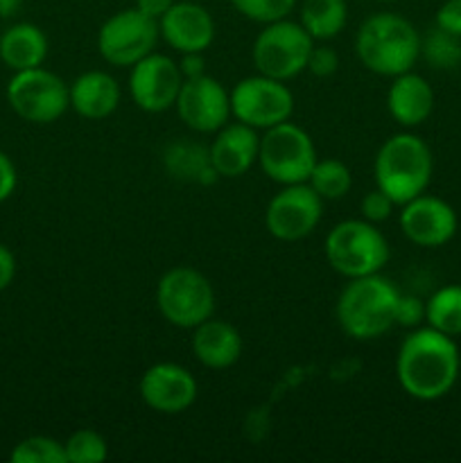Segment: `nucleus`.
<instances>
[{"mask_svg":"<svg viewBox=\"0 0 461 463\" xmlns=\"http://www.w3.org/2000/svg\"><path fill=\"white\" fill-rule=\"evenodd\" d=\"M461 375V351L455 337L438 330L414 328L396 355V378L414 401L432 402L447 396Z\"/></svg>","mask_w":461,"mask_h":463,"instance_id":"obj_1","label":"nucleus"},{"mask_svg":"<svg viewBox=\"0 0 461 463\" xmlns=\"http://www.w3.org/2000/svg\"><path fill=\"white\" fill-rule=\"evenodd\" d=\"M355 54L362 66L375 75H402L420 59V34L414 23L400 14H371L355 34Z\"/></svg>","mask_w":461,"mask_h":463,"instance_id":"obj_2","label":"nucleus"},{"mask_svg":"<svg viewBox=\"0 0 461 463\" xmlns=\"http://www.w3.org/2000/svg\"><path fill=\"white\" fill-rule=\"evenodd\" d=\"M398 298V288L382 274L348 279L334 306L339 328L357 342L382 337L396 326Z\"/></svg>","mask_w":461,"mask_h":463,"instance_id":"obj_3","label":"nucleus"},{"mask_svg":"<svg viewBox=\"0 0 461 463\" xmlns=\"http://www.w3.org/2000/svg\"><path fill=\"white\" fill-rule=\"evenodd\" d=\"M434 158L420 136L402 131L380 145L373 161L375 188L391 197L396 206L419 197L432 181Z\"/></svg>","mask_w":461,"mask_h":463,"instance_id":"obj_4","label":"nucleus"},{"mask_svg":"<svg viewBox=\"0 0 461 463\" xmlns=\"http://www.w3.org/2000/svg\"><path fill=\"white\" fill-rule=\"evenodd\" d=\"M389 258V240L366 220H343L325 235V260L343 279L382 274Z\"/></svg>","mask_w":461,"mask_h":463,"instance_id":"obj_5","label":"nucleus"},{"mask_svg":"<svg viewBox=\"0 0 461 463\" xmlns=\"http://www.w3.org/2000/svg\"><path fill=\"white\" fill-rule=\"evenodd\" d=\"M316 158L315 140L296 122L285 120L260 136L258 165L274 184H307Z\"/></svg>","mask_w":461,"mask_h":463,"instance_id":"obj_6","label":"nucleus"},{"mask_svg":"<svg viewBox=\"0 0 461 463\" xmlns=\"http://www.w3.org/2000/svg\"><path fill=\"white\" fill-rule=\"evenodd\" d=\"M156 307L167 324L193 330L215 315V289L202 271L172 267L158 279Z\"/></svg>","mask_w":461,"mask_h":463,"instance_id":"obj_7","label":"nucleus"},{"mask_svg":"<svg viewBox=\"0 0 461 463\" xmlns=\"http://www.w3.org/2000/svg\"><path fill=\"white\" fill-rule=\"evenodd\" d=\"M312 45H315V39L298 21L280 18V21L267 23L253 41V66L260 75L289 81L307 68Z\"/></svg>","mask_w":461,"mask_h":463,"instance_id":"obj_8","label":"nucleus"},{"mask_svg":"<svg viewBox=\"0 0 461 463\" xmlns=\"http://www.w3.org/2000/svg\"><path fill=\"white\" fill-rule=\"evenodd\" d=\"M7 102L18 118L32 125L57 122L71 107L68 84L43 66L18 71L7 84Z\"/></svg>","mask_w":461,"mask_h":463,"instance_id":"obj_9","label":"nucleus"},{"mask_svg":"<svg viewBox=\"0 0 461 463\" xmlns=\"http://www.w3.org/2000/svg\"><path fill=\"white\" fill-rule=\"evenodd\" d=\"M161 30L158 21L145 16L140 9H122L102 23L98 32V52L108 66L131 68L154 52Z\"/></svg>","mask_w":461,"mask_h":463,"instance_id":"obj_10","label":"nucleus"},{"mask_svg":"<svg viewBox=\"0 0 461 463\" xmlns=\"http://www.w3.org/2000/svg\"><path fill=\"white\" fill-rule=\"evenodd\" d=\"M294 113V95L285 81L256 72L244 77L230 90V116L253 129H269L289 120Z\"/></svg>","mask_w":461,"mask_h":463,"instance_id":"obj_11","label":"nucleus"},{"mask_svg":"<svg viewBox=\"0 0 461 463\" xmlns=\"http://www.w3.org/2000/svg\"><path fill=\"white\" fill-rule=\"evenodd\" d=\"M324 217V199L310 184L283 185L267 203L265 226L280 242H298L315 233Z\"/></svg>","mask_w":461,"mask_h":463,"instance_id":"obj_12","label":"nucleus"},{"mask_svg":"<svg viewBox=\"0 0 461 463\" xmlns=\"http://www.w3.org/2000/svg\"><path fill=\"white\" fill-rule=\"evenodd\" d=\"M129 71V95L140 111L163 113L174 107L183 86L179 61L154 50Z\"/></svg>","mask_w":461,"mask_h":463,"instance_id":"obj_13","label":"nucleus"},{"mask_svg":"<svg viewBox=\"0 0 461 463\" xmlns=\"http://www.w3.org/2000/svg\"><path fill=\"white\" fill-rule=\"evenodd\" d=\"M179 120L194 134H215L230 120V93L211 75L183 80L174 104Z\"/></svg>","mask_w":461,"mask_h":463,"instance_id":"obj_14","label":"nucleus"},{"mask_svg":"<svg viewBox=\"0 0 461 463\" xmlns=\"http://www.w3.org/2000/svg\"><path fill=\"white\" fill-rule=\"evenodd\" d=\"M402 235L411 244L423 249H437L450 242L456 233V213L455 208L441 197L434 194H419L402 203L400 217H398Z\"/></svg>","mask_w":461,"mask_h":463,"instance_id":"obj_15","label":"nucleus"},{"mask_svg":"<svg viewBox=\"0 0 461 463\" xmlns=\"http://www.w3.org/2000/svg\"><path fill=\"white\" fill-rule=\"evenodd\" d=\"M140 398L158 414H183L197 401V380L185 366L174 362H158L143 373L138 384Z\"/></svg>","mask_w":461,"mask_h":463,"instance_id":"obj_16","label":"nucleus"},{"mask_svg":"<svg viewBox=\"0 0 461 463\" xmlns=\"http://www.w3.org/2000/svg\"><path fill=\"white\" fill-rule=\"evenodd\" d=\"M158 30L174 52H206L215 41V18L194 0H176L158 21Z\"/></svg>","mask_w":461,"mask_h":463,"instance_id":"obj_17","label":"nucleus"},{"mask_svg":"<svg viewBox=\"0 0 461 463\" xmlns=\"http://www.w3.org/2000/svg\"><path fill=\"white\" fill-rule=\"evenodd\" d=\"M258 149H260L258 129L233 120L215 131V138L208 147V156L221 179H238L256 165Z\"/></svg>","mask_w":461,"mask_h":463,"instance_id":"obj_18","label":"nucleus"},{"mask_svg":"<svg viewBox=\"0 0 461 463\" xmlns=\"http://www.w3.org/2000/svg\"><path fill=\"white\" fill-rule=\"evenodd\" d=\"M391 86L387 90V111L400 127H419L432 116L434 90L423 75L407 71L402 75L391 77Z\"/></svg>","mask_w":461,"mask_h":463,"instance_id":"obj_19","label":"nucleus"},{"mask_svg":"<svg viewBox=\"0 0 461 463\" xmlns=\"http://www.w3.org/2000/svg\"><path fill=\"white\" fill-rule=\"evenodd\" d=\"M190 346H193L199 364L212 371H224L238 364L240 355H242V335L229 321L211 317L197 328H193Z\"/></svg>","mask_w":461,"mask_h":463,"instance_id":"obj_20","label":"nucleus"},{"mask_svg":"<svg viewBox=\"0 0 461 463\" xmlns=\"http://www.w3.org/2000/svg\"><path fill=\"white\" fill-rule=\"evenodd\" d=\"M71 109L84 120H104L118 109L122 98L120 84L111 72L86 71L68 86Z\"/></svg>","mask_w":461,"mask_h":463,"instance_id":"obj_21","label":"nucleus"},{"mask_svg":"<svg viewBox=\"0 0 461 463\" xmlns=\"http://www.w3.org/2000/svg\"><path fill=\"white\" fill-rule=\"evenodd\" d=\"M48 57V36L34 23H16L0 36V59L14 72L43 66Z\"/></svg>","mask_w":461,"mask_h":463,"instance_id":"obj_22","label":"nucleus"},{"mask_svg":"<svg viewBox=\"0 0 461 463\" xmlns=\"http://www.w3.org/2000/svg\"><path fill=\"white\" fill-rule=\"evenodd\" d=\"M298 23L315 41H330L343 32L348 23L346 0H303Z\"/></svg>","mask_w":461,"mask_h":463,"instance_id":"obj_23","label":"nucleus"},{"mask_svg":"<svg viewBox=\"0 0 461 463\" xmlns=\"http://www.w3.org/2000/svg\"><path fill=\"white\" fill-rule=\"evenodd\" d=\"M163 161H165V170L176 179L199 181V184H211V181L220 179L215 167L211 165L208 149H203L202 145L188 143V140L172 143L163 154Z\"/></svg>","mask_w":461,"mask_h":463,"instance_id":"obj_24","label":"nucleus"},{"mask_svg":"<svg viewBox=\"0 0 461 463\" xmlns=\"http://www.w3.org/2000/svg\"><path fill=\"white\" fill-rule=\"evenodd\" d=\"M425 324L450 337L461 335V285H446L425 301Z\"/></svg>","mask_w":461,"mask_h":463,"instance_id":"obj_25","label":"nucleus"},{"mask_svg":"<svg viewBox=\"0 0 461 463\" xmlns=\"http://www.w3.org/2000/svg\"><path fill=\"white\" fill-rule=\"evenodd\" d=\"M307 184L324 202L325 199H342L351 193L353 175L346 163L337 161V158H316Z\"/></svg>","mask_w":461,"mask_h":463,"instance_id":"obj_26","label":"nucleus"},{"mask_svg":"<svg viewBox=\"0 0 461 463\" xmlns=\"http://www.w3.org/2000/svg\"><path fill=\"white\" fill-rule=\"evenodd\" d=\"M420 57L437 71H452L461 66V39L441 27H434L420 36Z\"/></svg>","mask_w":461,"mask_h":463,"instance_id":"obj_27","label":"nucleus"},{"mask_svg":"<svg viewBox=\"0 0 461 463\" xmlns=\"http://www.w3.org/2000/svg\"><path fill=\"white\" fill-rule=\"evenodd\" d=\"M66 459L71 463H99L108 457V443L95 430H77L63 443Z\"/></svg>","mask_w":461,"mask_h":463,"instance_id":"obj_28","label":"nucleus"},{"mask_svg":"<svg viewBox=\"0 0 461 463\" xmlns=\"http://www.w3.org/2000/svg\"><path fill=\"white\" fill-rule=\"evenodd\" d=\"M14 463H66V448L57 439L27 437L18 443L9 457Z\"/></svg>","mask_w":461,"mask_h":463,"instance_id":"obj_29","label":"nucleus"},{"mask_svg":"<svg viewBox=\"0 0 461 463\" xmlns=\"http://www.w3.org/2000/svg\"><path fill=\"white\" fill-rule=\"evenodd\" d=\"M229 3L240 16L267 25V23L280 21V18H289V14L296 9L298 0H229Z\"/></svg>","mask_w":461,"mask_h":463,"instance_id":"obj_30","label":"nucleus"},{"mask_svg":"<svg viewBox=\"0 0 461 463\" xmlns=\"http://www.w3.org/2000/svg\"><path fill=\"white\" fill-rule=\"evenodd\" d=\"M360 208H362V220L371 222V224H382V222H387L389 217H391L396 203L391 202L389 194H384L382 190L375 188L362 197Z\"/></svg>","mask_w":461,"mask_h":463,"instance_id":"obj_31","label":"nucleus"},{"mask_svg":"<svg viewBox=\"0 0 461 463\" xmlns=\"http://www.w3.org/2000/svg\"><path fill=\"white\" fill-rule=\"evenodd\" d=\"M307 72H312L315 77H333L339 71V54L337 50L330 48V45H312L310 57H307Z\"/></svg>","mask_w":461,"mask_h":463,"instance_id":"obj_32","label":"nucleus"},{"mask_svg":"<svg viewBox=\"0 0 461 463\" xmlns=\"http://www.w3.org/2000/svg\"><path fill=\"white\" fill-rule=\"evenodd\" d=\"M425 321V301H420L414 294H400L396 307V326L402 328H419Z\"/></svg>","mask_w":461,"mask_h":463,"instance_id":"obj_33","label":"nucleus"},{"mask_svg":"<svg viewBox=\"0 0 461 463\" xmlns=\"http://www.w3.org/2000/svg\"><path fill=\"white\" fill-rule=\"evenodd\" d=\"M437 27L461 39V0H446L437 12Z\"/></svg>","mask_w":461,"mask_h":463,"instance_id":"obj_34","label":"nucleus"},{"mask_svg":"<svg viewBox=\"0 0 461 463\" xmlns=\"http://www.w3.org/2000/svg\"><path fill=\"white\" fill-rule=\"evenodd\" d=\"M16 167H14L12 158L5 152H0V202L12 197V193L16 190Z\"/></svg>","mask_w":461,"mask_h":463,"instance_id":"obj_35","label":"nucleus"},{"mask_svg":"<svg viewBox=\"0 0 461 463\" xmlns=\"http://www.w3.org/2000/svg\"><path fill=\"white\" fill-rule=\"evenodd\" d=\"M179 68L183 80H193V77L206 75V61H203V52H185L181 54Z\"/></svg>","mask_w":461,"mask_h":463,"instance_id":"obj_36","label":"nucleus"},{"mask_svg":"<svg viewBox=\"0 0 461 463\" xmlns=\"http://www.w3.org/2000/svg\"><path fill=\"white\" fill-rule=\"evenodd\" d=\"M14 276H16V258L5 244H0V292L12 285Z\"/></svg>","mask_w":461,"mask_h":463,"instance_id":"obj_37","label":"nucleus"},{"mask_svg":"<svg viewBox=\"0 0 461 463\" xmlns=\"http://www.w3.org/2000/svg\"><path fill=\"white\" fill-rule=\"evenodd\" d=\"M176 0H136L134 7L140 9L145 16L154 18V21H161V18L165 16L167 9H170Z\"/></svg>","mask_w":461,"mask_h":463,"instance_id":"obj_38","label":"nucleus"},{"mask_svg":"<svg viewBox=\"0 0 461 463\" xmlns=\"http://www.w3.org/2000/svg\"><path fill=\"white\" fill-rule=\"evenodd\" d=\"M21 7H23V0H0V18L16 16Z\"/></svg>","mask_w":461,"mask_h":463,"instance_id":"obj_39","label":"nucleus"},{"mask_svg":"<svg viewBox=\"0 0 461 463\" xmlns=\"http://www.w3.org/2000/svg\"><path fill=\"white\" fill-rule=\"evenodd\" d=\"M378 3H393V0H378Z\"/></svg>","mask_w":461,"mask_h":463,"instance_id":"obj_40","label":"nucleus"}]
</instances>
